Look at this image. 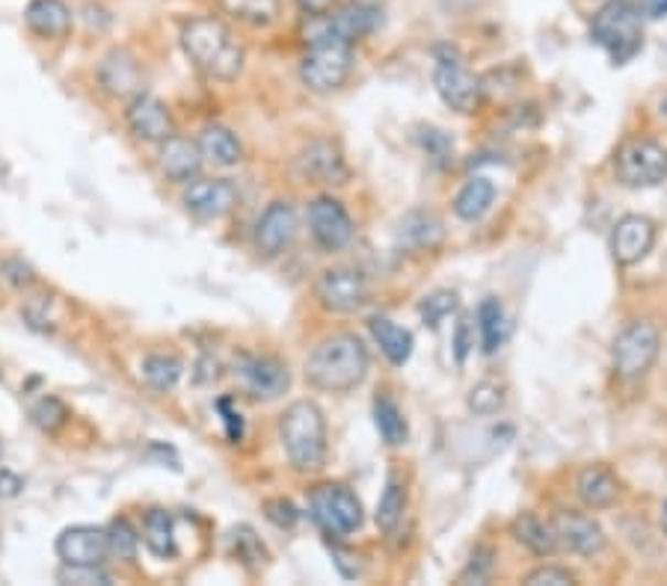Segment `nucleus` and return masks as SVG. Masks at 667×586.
<instances>
[{
  "mask_svg": "<svg viewBox=\"0 0 667 586\" xmlns=\"http://www.w3.org/2000/svg\"><path fill=\"white\" fill-rule=\"evenodd\" d=\"M182 47L202 75L219 80V84L238 80L244 63H247V51L235 36V30L214 15L187 21L182 30Z\"/></svg>",
  "mask_w": 667,
  "mask_h": 586,
  "instance_id": "f257e3e1",
  "label": "nucleus"
},
{
  "mask_svg": "<svg viewBox=\"0 0 667 586\" xmlns=\"http://www.w3.org/2000/svg\"><path fill=\"white\" fill-rule=\"evenodd\" d=\"M368 377V350L353 332H335L305 359V382L318 391L344 394Z\"/></svg>",
  "mask_w": 667,
  "mask_h": 586,
  "instance_id": "f03ea898",
  "label": "nucleus"
},
{
  "mask_svg": "<svg viewBox=\"0 0 667 586\" xmlns=\"http://www.w3.org/2000/svg\"><path fill=\"white\" fill-rule=\"evenodd\" d=\"M279 442L297 471L315 474L326 465V421L312 400H297L279 415Z\"/></svg>",
  "mask_w": 667,
  "mask_h": 586,
  "instance_id": "7ed1b4c3",
  "label": "nucleus"
},
{
  "mask_svg": "<svg viewBox=\"0 0 667 586\" xmlns=\"http://www.w3.org/2000/svg\"><path fill=\"white\" fill-rule=\"evenodd\" d=\"M593 42L609 54L617 66L630 63L644 47V21L641 10L630 0H609L591 24Z\"/></svg>",
  "mask_w": 667,
  "mask_h": 586,
  "instance_id": "20e7f679",
  "label": "nucleus"
},
{
  "mask_svg": "<svg viewBox=\"0 0 667 586\" xmlns=\"http://www.w3.org/2000/svg\"><path fill=\"white\" fill-rule=\"evenodd\" d=\"M353 68V45L342 42V39L330 36V33H315L312 36V47L303 57L300 66V77L312 93H335L347 84Z\"/></svg>",
  "mask_w": 667,
  "mask_h": 586,
  "instance_id": "39448f33",
  "label": "nucleus"
},
{
  "mask_svg": "<svg viewBox=\"0 0 667 586\" xmlns=\"http://www.w3.org/2000/svg\"><path fill=\"white\" fill-rule=\"evenodd\" d=\"M309 512L318 528L324 530L330 540H344L363 528V501L338 482L318 486L309 498Z\"/></svg>",
  "mask_w": 667,
  "mask_h": 586,
  "instance_id": "423d86ee",
  "label": "nucleus"
},
{
  "mask_svg": "<svg viewBox=\"0 0 667 586\" xmlns=\"http://www.w3.org/2000/svg\"><path fill=\"white\" fill-rule=\"evenodd\" d=\"M614 175L623 187H656L667 178V149L649 137H632L614 154Z\"/></svg>",
  "mask_w": 667,
  "mask_h": 586,
  "instance_id": "0eeeda50",
  "label": "nucleus"
},
{
  "mask_svg": "<svg viewBox=\"0 0 667 586\" xmlns=\"http://www.w3.org/2000/svg\"><path fill=\"white\" fill-rule=\"evenodd\" d=\"M658 350H661V335H658L656 323L632 321L611 347L614 373L620 379H641L656 365Z\"/></svg>",
  "mask_w": 667,
  "mask_h": 586,
  "instance_id": "6e6552de",
  "label": "nucleus"
},
{
  "mask_svg": "<svg viewBox=\"0 0 667 586\" xmlns=\"http://www.w3.org/2000/svg\"><path fill=\"white\" fill-rule=\"evenodd\" d=\"M433 86H437L439 98L458 110V113L469 116L475 113L481 101H484V84L481 77L460 63L454 54L451 57H439L437 59V72H433Z\"/></svg>",
  "mask_w": 667,
  "mask_h": 586,
  "instance_id": "1a4fd4ad",
  "label": "nucleus"
},
{
  "mask_svg": "<svg viewBox=\"0 0 667 586\" xmlns=\"http://www.w3.org/2000/svg\"><path fill=\"white\" fill-rule=\"evenodd\" d=\"M235 379L252 400H277L291 386L288 368L273 356H240Z\"/></svg>",
  "mask_w": 667,
  "mask_h": 586,
  "instance_id": "9d476101",
  "label": "nucleus"
},
{
  "mask_svg": "<svg viewBox=\"0 0 667 586\" xmlns=\"http://www.w3.org/2000/svg\"><path fill=\"white\" fill-rule=\"evenodd\" d=\"M315 291L321 305L333 314H353L368 303V282L359 270H351V267L326 270Z\"/></svg>",
  "mask_w": 667,
  "mask_h": 586,
  "instance_id": "9b49d317",
  "label": "nucleus"
},
{
  "mask_svg": "<svg viewBox=\"0 0 667 586\" xmlns=\"http://www.w3.org/2000/svg\"><path fill=\"white\" fill-rule=\"evenodd\" d=\"M309 231L324 252H342L353 240V219L342 202L321 196L309 208Z\"/></svg>",
  "mask_w": 667,
  "mask_h": 586,
  "instance_id": "f8f14e48",
  "label": "nucleus"
},
{
  "mask_svg": "<svg viewBox=\"0 0 667 586\" xmlns=\"http://www.w3.org/2000/svg\"><path fill=\"white\" fill-rule=\"evenodd\" d=\"M656 243V223L644 214H626L611 231V256L620 267L641 264Z\"/></svg>",
  "mask_w": 667,
  "mask_h": 586,
  "instance_id": "ddd939ff",
  "label": "nucleus"
},
{
  "mask_svg": "<svg viewBox=\"0 0 667 586\" xmlns=\"http://www.w3.org/2000/svg\"><path fill=\"white\" fill-rule=\"evenodd\" d=\"M57 557L63 560V566H105V560L110 557L107 530L89 524L63 530L57 536Z\"/></svg>",
  "mask_w": 667,
  "mask_h": 586,
  "instance_id": "4468645a",
  "label": "nucleus"
},
{
  "mask_svg": "<svg viewBox=\"0 0 667 586\" xmlns=\"http://www.w3.org/2000/svg\"><path fill=\"white\" fill-rule=\"evenodd\" d=\"M125 122L133 137L143 142H166L175 137V119H172L170 107L154 95H133L131 105L125 110Z\"/></svg>",
  "mask_w": 667,
  "mask_h": 586,
  "instance_id": "2eb2a0df",
  "label": "nucleus"
},
{
  "mask_svg": "<svg viewBox=\"0 0 667 586\" xmlns=\"http://www.w3.org/2000/svg\"><path fill=\"white\" fill-rule=\"evenodd\" d=\"M555 536H558V545L570 551V554H579V557H593L605 549V530L600 528V521L584 516V512H572L563 510L552 519Z\"/></svg>",
  "mask_w": 667,
  "mask_h": 586,
  "instance_id": "dca6fc26",
  "label": "nucleus"
},
{
  "mask_svg": "<svg viewBox=\"0 0 667 586\" xmlns=\"http://www.w3.org/2000/svg\"><path fill=\"white\" fill-rule=\"evenodd\" d=\"M297 237V210L291 202H273L261 214L256 226V247L261 256L277 258L282 256Z\"/></svg>",
  "mask_w": 667,
  "mask_h": 586,
  "instance_id": "f3484780",
  "label": "nucleus"
},
{
  "mask_svg": "<svg viewBox=\"0 0 667 586\" xmlns=\"http://www.w3.org/2000/svg\"><path fill=\"white\" fill-rule=\"evenodd\" d=\"M184 205L193 217L219 219L238 205V189L226 178L193 181L191 187L184 189Z\"/></svg>",
  "mask_w": 667,
  "mask_h": 586,
  "instance_id": "a211bd4d",
  "label": "nucleus"
},
{
  "mask_svg": "<svg viewBox=\"0 0 667 586\" xmlns=\"http://www.w3.org/2000/svg\"><path fill=\"white\" fill-rule=\"evenodd\" d=\"M98 84L105 86V93L114 95V98H133V95L143 93L140 63L131 51L114 47V51H107L101 66H98Z\"/></svg>",
  "mask_w": 667,
  "mask_h": 586,
  "instance_id": "6ab92c4d",
  "label": "nucleus"
},
{
  "mask_svg": "<svg viewBox=\"0 0 667 586\" xmlns=\"http://www.w3.org/2000/svg\"><path fill=\"white\" fill-rule=\"evenodd\" d=\"M321 21L324 24H321L318 33H330V36L353 45V42L372 36L374 30L380 28V10L372 7V3H347V7L335 10L333 15H324Z\"/></svg>",
  "mask_w": 667,
  "mask_h": 586,
  "instance_id": "aec40b11",
  "label": "nucleus"
},
{
  "mask_svg": "<svg viewBox=\"0 0 667 586\" xmlns=\"http://www.w3.org/2000/svg\"><path fill=\"white\" fill-rule=\"evenodd\" d=\"M300 172L315 184H344L351 175L342 149L333 140L309 142L300 154Z\"/></svg>",
  "mask_w": 667,
  "mask_h": 586,
  "instance_id": "412c9836",
  "label": "nucleus"
},
{
  "mask_svg": "<svg viewBox=\"0 0 667 586\" xmlns=\"http://www.w3.org/2000/svg\"><path fill=\"white\" fill-rule=\"evenodd\" d=\"M445 240V223L433 210H412L400 219L398 243L410 252H433Z\"/></svg>",
  "mask_w": 667,
  "mask_h": 586,
  "instance_id": "4be33fe9",
  "label": "nucleus"
},
{
  "mask_svg": "<svg viewBox=\"0 0 667 586\" xmlns=\"http://www.w3.org/2000/svg\"><path fill=\"white\" fill-rule=\"evenodd\" d=\"M161 172L175 184H184V181H193L202 172V152L200 142L184 140V137H170L166 142H161Z\"/></svg>",
  "mask_w": 667,
  "mask_h": 586,
  "instance_id": "5701e85b",
  "label": "nucleus"
},
{
  "mask_svg": "<svg viewBox=\"0 0 667 586\" xmlns=\"http://www.w3.org/2000/svg\"><path fill=\"white\" fill-rule=\"evenodd\" d=\"M575 492L588 510H609L620 495L617 474L605 465H588L575 480Z\"/></svg>",
  "mask_w": 667,
  "mask_h": 586,
  "instance_id": "b1692460",
  "label": "nucleus"
},
{
  "mask_svg": "<svg viewBox=\"0 0 667 586\" xmlns=\"http://www.w3.org/2000/svg\"><path fill=\"white\" fill-rule=\"evenodd\" d=\"M24 21L42 39H66L72 33V12L63 0H30Z\"/></svg>",
  "mask_w": 667,
  "mask_h": 586,
  "instance_id": "393cba45",
  "label": "nucleus"
},
{
  "mask_svg": "<svg viewBox=\"0 0 667 586\" xmlns=\"http://www.w3.org/2000/svg\"><path fill=\"white\" fill-rule=\"evenodd\" d=\"M510 533H514V540L528 549L537 557H549L558 551V536H555L552 521H544L540 516H534V512H523V516H516L514 524H510Z\"/></svg>",
  "mask_w": 667,
  "mask_h": 586,
  "instance_id": "a878e982",
  "label": "nucleus"
},
{
  "mask_svg": "<svg viewBox=\"0 0 667 586\" xmlns=\"http://www.w3.org/2000/svg\"><path fill=\"white\" fill-rule=\"evenodd\" d=\"M372 335L377 340V347L383 350V356L395 365V368H404L412 356V347H416V340H412V332L398 326L389 317H372Z\"/></svg>",
  "mask_w": 667,
  "mask_h": 586,
  "instance_id": "bb28decb",
  "label": "nucleus"
},
{
  "mask_svg": "<svg viewBox=\"0 0 667 586\" xmlns=\"http://www.w3.org/2000/svg\"><path fill=\"white\" fill-rule=\"evenodd\" d=\"M200 152L205 161L217 163V166H235L244 161V145L229 128L223 124H208L200 137Z\"/></svg>",
  "mask_w": 667,
  "mask_h": 586,
  "instance_id": "cd10ccee",
  "label": "nucleus"
},
{
  "mask_svg": "<svg viewBox=\"0 0 667 586\" xmlns=\"http://www.w3.org/2000/svg\"><path fill=\"white\" fill-rule=\"evenodd\" d=\"M496 202V184L490 178H472L454 199V214L463 223H477Z\"/></svg>",
  "mask_w": 667,
  "mask_h": 586,
  "instance_id": "c85d7f7f",
  "label": "nucleus"
},
{
  "mask_svg": "<svg viewBox=\"0 0 667 586\" xmlns=\"http://www.w3.org/2000/svg\"><path fill=\"white\" fill-rule=\"evenodd\" d=\"M477 335H481V350L486 356L502 350V344L507 338V321L505 308H502L496 296H486L484 303L477 305Z\"/></svg>",
  "mask_w": 667,
  "mask_h": 586,
  "instance_id": "c756f323",
  "label": "nucleus"
},
{
  "mask_svg": "<svg viewBox=\"0 0 667 586\" xmlns=\"http://www.w3.org/2000/svg\"><path fill=\"white\" fill-rule=\"evenodd\" d=\"M143 542L154 557L172 560L175 554H179V545H175V521H172L170 512L152 510L149 516H146Z\"/></svg>",
  "mask_w": 667,
  "mask_h": 586,
  "instance_id": "7c9ffc66",
  "label": "nucleus"
},
{
  "mask_svg": "<svg viewBox=\"0 0 667 586\" xmlns=\"http://www.w3.org/2000/svg\"><path fill=\"white\" fill-rule=\"evenodd\" d=\"M374 424H377V433L389 447L407 445L410 438V426H407V417L400 412V406L391 398L380 394L374 400Z\"/></svg>",
  "mask_w": 667,
  "mask_h": 586,
  "instance_id": "2f4dec72",
  "label": "nucleus"
},
{
  "mask_svg": "<svg viewBox=\"0 0 667 586\" xmlns=\"http://www.w3.org/2000/svg\"><path fill=\"white\" fill-rule=\"evenodd\" d=\"M404 512H407V486L391 474L380 495V503H377V512H374V521L383 533H395L404 521Z\"/></svg>",
  "mask_w": 667,
  "mask_h": 586,
  "instance_id": "473e14b6",
  "label": "nucleus"
},
{
  "mask_svg": "<svg viewBox=\"0 0 667 586\" xmlns=\"http://www.w3.org/2000/svg\"><path fill=\"white\" fill-rule=\"evenodd\" d=\"M219 7L226 15H232L240 24L249 28H267L279 19L282 3L279 0H219Z\"/></svg>",
  "mask_w": 667,
  "mask_h": 586,
  "instance_id": "72a5a7b5",
  "label": "nucleus"
},
{
  "mask_svg": "<svg viewBox=\"0 0 667 586\" xmlns=\"http://www.w3.org/2000/svg\"><path fill=\"white\" fill-rule=\"evenodd\" d=\"M182 373V359L166 356V352H154V356H146L143 359V379L154 391H172V388L179 386Z\"/></svg>",
  "mask_w": 667,
  "mask_h": 586,
  "instance_id": "f704fd0d",
  "label": "nucleus"
},
{
  "mask_svg": "<svg viewBox=\"0 0 667 586\" xmlns=\"http://www.w3.org/2000/svg\"><path fill=\"white\" fill-rule=\"evenodd\" d=\"M469 409L481 417L498 415L502 409H505V388L498 386V382H477L472 391H469Z\"/></svg>",
  "mask_w": 667,
  "mask_h": 586,
  "instance_id": "c9c22d12",
  "label": "nucleus"
},
{
  "mask_svg": "<svg viewBox=\"0 0 667 586\" xmlns=\"http://www.w3.org/2000/svg\"><path fill=\"white\" fill-rule=\"evenodd\" d=\"M107 542H110V554L125 563H133L137 557V549H140V536H137V530L128 524L125 519H116L110 528H107Z\"/></svg>",
  "mask_w": 667,
  "mask_h": 586,
  "instance_id": "e433bc0d",
  "label": "nucleus"
},
{
  "mask_svg": "<svg viewBox=\"0 0 667 586\" xmlns=\"http://www.w3.org/2000/svg\"><path fill=\"white\" fill-rule=\"evenodd\" d=\"M30 417H33V424L42 430V433H57L60 426L68 421V409L60 403L57 398H42L36 406L30 409Z\"/></svg>",
  "mask_w": 667,
  "mask_h": 586,
  "instance_id": "4c0bfd02",
  "label": "nucleus"
},
{
  "mask_svg": "<svg viewBox=\"0 0 667 586\" xmlns=\"http://www.w3.org/2000/svg\"><path fill=\"white\" fill-rule=\"evenodd\" d=\"M419 312H421V317H424V323H430V326H439V323L445 321V317H451V314L458 312V293H451V291L430 293V296L421 300Z\"/></svg>",
  "mask_w": 667,
  "mask_h": 586,
  "instance_id": "58836bf2",
  "label": "nucleus"
},
{
  "mask_svg": "<svg viewBox=\"0 0 667 586\" xmlns=\"http://www.w3.org/2000/svg\"><path fill=\"white\" fill-rule=\"evenodd\" d=\"M60 580L63 584H77V586H93V584H110V575H107L101 566H63L60 572Z\"/></svg>",
  "mask_w": 667,
  "mask_h": 586,
  "instance_id": "ea45409f",
  "label": "nucleus"
},
{
  "mask_svg": "<svg viewBox=\"0 0 667 586\" xmlns=\"http://www.w3.org/2000/svg\"><path fill=\"white\" fill-rule=\"evenodd\" d=\"M523 584H528V586H572L575 584V575L561 566H540V568H534V572H528Z\"/></svg>",
  "mask_w": 667,
  "mask_h": 586,
  "instance_id": "a19ab883",
  "label": "nucleus"
},
{
  "mask_svg": "<svg viewBox=\"0 0 667 586\" xmlns=\"http://www.w3.org/2000/svg\"><path fill=\"white\" fill-rule=\"evenodd\" d=\"M493 557H496V554L490 549H477L475 554H472V563L466 566V572L460 575V580H475V584L486 580L490 572H493Z\"/></svg>",
  "mask_w": 667,
  "mask_h": 586,
  "instance_id": "79ce46f5",
  "label": "nucleus"
},
{
  "mask_svg": "<svg viewBox=\"0 0 667 586\" xmlns=\"http://www.w3.org/2000/svg\"><path fill=\"white\" fill-rule=\"evenodd\" d=\"M267 519L273 521L277 528H294L297 524V510H294V503L286 501V498H279V501H267Z\"/></svg>",
  "mask_w": 667,
  "mask_h": 586,
  "instance_id": "37998d69",
  "label": "nucleus"
},
{
  "mask_svg": "<svg viewBox=\"0 0 667 586\" xmlns=\"http://www.w3.org/2000/svg\"><path fill=\"white\" fill-rule=\"evenodd\" d=\"M454 347H458V361H466L469 350L475 347V332H472V323L463 317L458 323V332H454Z\"/></svg>",
  "mask_w": 667,
  "mask_h": 586,
  "instance_id": "c03bdc74",
  "label": "nucleus"
},
{
  "mask_svg": "<svg viewBox=\"0 0 667 586\" xmlns=\"http://www.w3.org/2000/svg\"><path fill=\"white\" fill-rule=\"evenodd\" d=\"M219 412H223V417H226V435H229V442L238 445L240 438H244V421H240L238 412L232 409L229 400H219Z\"/></svg>",
  "mask_w": 667,
  "mask_h": 586,
  "instance_id": "a18cd8bd",
  "label": "nucleus"
},
{
  "mask_svg": "<svg viewBox=\"0 0 667 586\" xmlns=\"http://www.w3.org/2000/svg\"><path fill=\"white\" fill-rule=\"evenodd\" d=\"M297 3H300V10H303L309 19H324V15L333 12L335 0H297Z\"/></svg>",
  "mask_w": 667,
  "mask_h": 586,
  "instance_id": "49530a36",
  "label": "nucleus"
},
{
  "mask_svg": "<svg viewBox=\"0 0 667 586\" xmlns=\"http://www.w3.org/2000/svg\"><path fill=\"white\" fill-rule=\"evenodd\" d=\"M21 489V480L12 471H0V498H15Z\"/></svg>",
  "mask_w": 667,
  "mask_h": 586,
  "instance_id": "de8ad7c7",
  "label": "nucleus"
},
{
  "mask_svg": "<svg viewBox=\"0 0 667 586\" xmlns=\"http://www.w3.org/2000/svg\"><path fill=\"white\" fill-rule=\"evenodd\" d=\"M641 10L649 15H667V0H641Z\"/></svg>",
  "mask_w": 667,
  "mask_h": 586,
  "instance_id": "09e8293b",
  "label": "nucleus"
},
{
  "mask_svg": "<svg viewBox=\"0 0 667 586\" xmlns=\"http://www.w3.org/2000/svg\"><path fill=\"white\" fill-rule=\"evenodd\" d=\"M661 530H665V533H667V503H665V507H661Z\"/></svg>",
  "mask_w": 667,
  "mask_h": 586,
  "instance_id": "8fccbe9b",
  "label": "nucleus"
}]
</instances>
